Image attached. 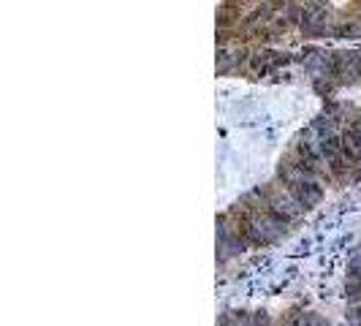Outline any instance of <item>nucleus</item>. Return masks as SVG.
I'll list each match as a JSON object with an SVG mask.
<instances>
[{"label": "nucleus", "instance_id": "f03ea898", "mask_svg": "<svg viewBox=\"0 0 361 326\" xmlns=\"http://www.w3.org/2000/svg\"><path fill=\"white\" fill-rule=\"evenodd\" d=\"M290 63L288 52H277V49H250L247 57V71L253 76H269V73L280 71L283 66Z\"/></svg>", "mask_w": 361, "mask_h": 326}, {"label": "nucleus", "instance_id": "f257e3e1", "mask_svg": "<svg viewBox=\"0 0 361 326\" xmlns=\"http://www.w3.org/2000/svg\"><path fill=\"white\" fill-rule=\"evenodd\" d=\"M305 36H331L334 33V22L329 8L321 3H307L299 8V25H296Z\"/></svg>", "mask_w": 361, "mask_h": 326}]
</instances>
